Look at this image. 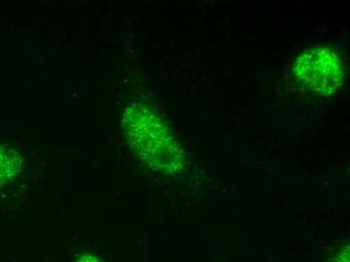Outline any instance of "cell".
Listing matches in <instances>:
<instances>
[{"mask_svg": "<svg viewBox=\"0 0 350 262\" xmlns=\"http://www.w3.org/2000/svg\"><path fill=\"white\" fill-rule=\"evenodd\" d=\"M122 129L128 146L145 168L164 176H175L185 170L187 157L183 146L165 121L149 106H127Z\"/></svg>", "mask_w": 350, "mask_h": 262, "instance_id": "6da1fadb", "label": "cell"}, {"mask_svg": "<svg viewBox=\"0 0 350 262\" xmlns=\"http://www.w3.org/2000/svg\"><path fill=\"white\" fill-rule=\"evenodd\" d=\"M296 82L320 97L340 92L345 80V64L328 47H315L301 53L292 67Z\"/></svg>", "mask_w": 350, "mask_h": 262, "instance_id": "7a4b0ae2", "label": "cell"}, {"mask_svg": "<svg viewBox=\"0 0 350 262\" xmlns=\"http://www.w3.org/2000/svg\"><path fill=\"white\" fill-rule=\"evenodd\" d=\"M25 170V161L14 148L0 144V189L14 184Z\"/></svg>", "mask_w": 350, "mask_h": 262, "instance_id": "3957f363", "label": "cell"}, {"mask_svg": "<svg viewBox=\"0 0 350 262\" xmlns=\"http://www.w3.org/2000/svg\"><path fill=\"white\" fill-rule=\"evenodd\" d=\"M72 262H108L104 255L99 250L94 248H83L77 249L72 253Z\"/></svg>", "mask_w": 350, "mask_h": 262, "instance_id": "277c9868", "label": "cell"}, {"mask_svg": "<svg viewBox=\"0 0 350 262\" xmlns=\"http://www.w3.org/2000/svg\"><path fill=\"white\" fill-rule=\"evenodd\" d=\"M349 244H343L339 246L333 255L332 262H349Z\"/></svg>", "mask_w": 350, "mask_h": 262, "instance_id": "5b68a950", "label": "cell"}]
</instances>
